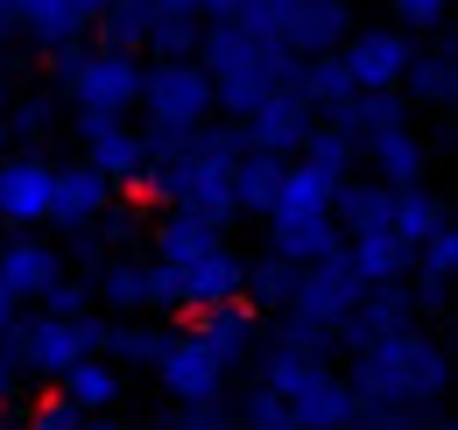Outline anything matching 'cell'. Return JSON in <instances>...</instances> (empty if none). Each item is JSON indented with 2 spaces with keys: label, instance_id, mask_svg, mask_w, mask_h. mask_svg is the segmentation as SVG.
I'll return each mask as SVG.
<instances>
[{
  "label": "cell",
  "instance_id": "31",
  "mask_svg": "<svg viewBox=\"0 0 458 430\" xmlns=\"http://www.w3.org/2000/svg\"><path fill=\"white\" fill-rule=\"evenodd\" d=\"M163 346H170V324L120 318V324H106V339H99V360H106V367H156Z\"/></svg>",
  "mask_w": 458,
  "mask_h": 430
},
{
  "label": "cell",
  "instance_id": "38",
  "mask_svg": "<svg viewBox=\"0 0 458 430\" xmlns=\"http://www.w3.org/2000/svg\"><path fill=\"white\" fill-rule=\"evenodd\" d=\"M416 262H423V275H437V282H452V269H458V226L445 219L423 247H416Z\"/></svg>",
  "mask_w": 458,
  "mask_h": 430
},
{
  "label": "cell",
  "instance_id": "39",
  "mask_svg": "<svg viewBox=\"0 0 458 430\" xmlns=\"http://www.w3.org/2000/svg\"><path fill=\"white\" fill-rule=\"evenodd\" d=\"M289 297V262H261V269H247V304H283Z\"/></svg>",
  "mask_w": 458,
  "mask_h": 430
},
{
  "label": "cell",
  "instance_id": "24",
  "mask_svg": "<svg viewBox=\"0 0 458 430\" xmlns=\"http://www.w3.org/2000/svg\"><path fill=\"white\" fill-rule=\"evenodd\" d=\"M219 247H226V233L191 212H163V226H156V269H191V262H205Z\"/></svg>",
  "mask_w": 458,
  "mask_h": 430
},
{
  "label": "cell",
  "instance_id": "9",
  "mask_svg": "<svg viewBox=\"0 0 458 430\" xmlns=\"http://www.w3.org/2000/svg\"><path fill=\"white\" fill-rule=\"evenodd\" d=\"M71 134H78V162L99 169L114 191L148 176V142H141V127H127V113H78Z\"/></svg>",
  "mask_w": 458,
  "mask_h": 430
},
{
  "label": "cell",
  "instance_id": "20",
  "mask_svg": "<svg viewBox=\"0 0 458 430\" xmlns=\"http://www.w3.org/2000/svg\"><path fill=\"white\" fill-rule=\"evenodd\" d=\"M57 275H64V262H57V247H50V240H29V233L0 240V289H7L14 304L43 297V289H50Z\"/></svg>",
  "mask_w": 458,
  "mask_h": 430
},
{
  "label": "cell",
  "instance_id": "19",
  "mask_svg": "<svg viewBox=\"0 0 458 430\" xmlns=\"http://www.w3.org/2000/svg\"><path fill=\"white\" fill-rule=\"evenodd\" d=\"M409 289H395V282H381V289H360V304L345 311L339 324H332V339H345V353H360V346H374V339H388V331H402L409 324Z\"/></svg>",
  "mask_w": 458,
  "mask_h": 430
},
{
  "label": "cell",
  "instance_id": "35",
  "mask_svg": "<svg viewBox=\"0 0 458 430\" xmlns=\"http://www.w3.org/2000/svg\"><path fill=\"white\" fill-rule=\"evenodd\" d=\"M276 184H283V162L247 149V156L233 162V212H261V219H268V205H276Z\"/></svg>",
  "mask_w": 458,
  "mask_h": 430
},
{
  "label": "cell",
  "instance_id": "49",
  "mask_svg": "<svg viewBox=\"0 0 458 430\" xmlns=\"http://www.w3.org/2000/svg\"><path fill=\"white\" fill-rule=\"evenodd\" d=\"M0 156H7V127H0Z\"/></svg>",
  "mask_w": 458,
  "mask_h": 430
},
{
  "label": "cell",
  "instance_id": "10",
  "mask_svg": "<svg viewBox=\"0 0 458 430\" xmlns=\"http://www.w3.org/2000/svg\"><path fill=\"white\" fill-rule=\"evenodd\" d=\"M352 304H360V282H352V269H345V254H325V262H303V269H289L283 318L332 331V324H339Z\"/></svg>",
  "mask_w": 458,
  "mask_h": 430
},
{
  "label": "cell",
  "instance_id": "46",
  "mask_svg": "<svg viewBox=\"0 0 458 430\" xmlns=\"http://www.w3.org/2000/svg\"><path fill=\"white\" fill-rule=\"evenodd\" d=\"M78 7H85V22H99V14L114 7V0H78Z\"/></svg>",
  "mask_w": 458,
  "mask_h": 430
},
{
  "label": "cell",
  "instance_id": "47",
  "mask_svg": "<svg viewBox=\"0 0 458 430\" xmlns=\"http://www.w3.org/2000/svg\"><path fill=\"white\" fill-rule=\"evenodd\" d=\"M423 430H452V424H445V417H430V424H423Z\"/></svg>",
  "mask_w": 458,
  "mask_h": 430
},
{
  "label": "cell",
  "instance_id": "16",
  "mask_svg": "<svg viewBox=\"0 0 458 430\" xmlns=\"http://www.w3.org/2000/svg\"><path fill=\"white\" fill-rule=\"evenodd\" d=\"M310 127H318V113L303 107V99H296L289 85L276 92V99H261V107H254L247 120H240V134H247V149H254V156H276V162H289V156H296Z\"/></svg>",
  "mask_w": 458,
  "mask_h": 430
},
{
  "label": "cell",
  "instance_id": "15",
  "mask_svg": "<svg viewBox=\"0 0 458 430\" xmlns=\"http://www.w3.org/2000/svg\"><path fill=\"white\" fill-rule=\"evenodd\" d=\"M114 205H120V191L99 176V169H85V162H64V169H50V219H57L64 233L99 226Z\"/></svg>",
  "mask_w": 458,
  "mask_h": 430
},
{
  "label": "cell",
  "instance_id": "34",
  "mask_svg": "<svg viewBox=\"0 0 458 430\" xmlns=\"http://www.w3.org/2000/svg\"><path fill=\"white\" fill-rule=\"evenodd\" d=\"M57 92H21L14 99V113H0V127H7V142H21L14 156H36L43 149V134H57Z\"/></svg>",
  "mask_w": 458,
  "mask_h": 430
},
{
  "label": "cell",
  "instance_id": "41",
  "mask_svg": "<svg viewBox=\"0 0 458 430\" xmlns=\"http://www.w3.org/2000/svg\"><path fill=\"white\" fill-rule=\"evenodd\" d=\"M78 424H85V417H78L64 395H50V402H36V417H29L21 430H78Z\"/></svg>",
  "mask_w": 458,
  "mask_h": 430
},
{
  "label": "cell",
  "instance_id": "40",
  "mask_svg": "<svg viewBox=\"0 0 458 430\" xmlns=\"http://www.w3.org/2000/svg\"><path fill=\"white\" fill-rule=\"evenodd\" d=\"M445 7H452V0H395L402 36H409V29H445Z\"/></svg>",
  "mask_w": 458,
  "mask_h": 430
},
{
  "label": "cell",
  "instance_id": "14",
  "mask_svg": "<svg viewBox=\"0 0 458 430\" xmlns=\"http://www.w3.org/2000/svg\"><path fill=\"white\" fill-rule=\"evenodd\" d=\"M352 36V0H289L276 43L289 56H332Z\"/></svg>",
  "mask_w": 458,
  "mask_h": 430
},
{
  "label": "cell",
  "instance_id": "37",
  "mask_svg": "<svg viewBox=\"0 0 458 430\" xmlns=\"http://www.w3.org/2000/svg\"><path fill=\"white\" fill-rule=\"evenodd\" d=\"M233 409H240V424H233V430H296V424L283 417V402H276V395H268L261 381H254V388H247V395H240Z\"/></svg>",
  "mask_w": 458,
  "mask_h": 430
},
{
  "label": "cell",
  "instance_id": "18",
  "mask_svg": "<svg viewBox=\"0 0 458 430\" xmlns=\"http://www.w3.org/2000/svg\"><path fill=\"white\" fill-rule=\"evenodd\" d=\"M0 22L21 29L36 50H78V36L92 29L78 0H0Z\"/></svg>",
  "mask_w": 458,
  "mask_h": 430
},
{
  "label": "cell",
  "instance_id": "3",
  "mask_svg": "<svg viewBox=\"0 0 458 430\" xmlns=\"http://www.w3.org/2000/svg\"><path fill=\"white\" fill-rule=\"evenodd\" d=\"M268 247H276V262H289V269L339 254L332 176H318L310 162H283V184H276V205H268Z\"/></svg>",
  "mask_w": 458,
  "mask_h": 430
},
{
  "label": "cell",
  "instance_id": "32",
  "mask_svg": "<svg viewBox=\"0 0 458 430\" xmlns=\"http://www.w3.org/2000/svg\"><path fill=\"white\" fill-rule=\"evenodd\" d=\"M57 395L78 409V417H106V409L120 402V367H106V360H78V367L57 381Z\"/></svg>",
  "mask_w": 458,
  "mask_h": 430
},
{
  "label": "cell",
  "instance_id": "8",
  "mask_svg": "<svg viewBox=\"0 0 458 430\" xmlns=\"http://www.w3.org/2000/svg\"><path fill=\"white\" fill-rule=\"evenodd\" d=\"M148 127H205L212 120V78L198 56H176V64H141V99Z\"/></svg>",
  "mask_w": 458,
  "mask_h": 430
},
{
  "label": "cell",
  "instance_id": "17",
  "mask_svg": "<svg viewBox=\"0 0 458 430\" xmlns=\"http://www.w3.org/2000/svg\"><path fill=\"white\" fill-rule=\"evenodd\" d=\"M50 169L57 162H43V156H0V219L14 233L50 219Z\"/></svg>",
  "mask_w": 458,
  "mask_h": 430
},
{
  "label": "cell",
  "instance_id": "7",
  "mask_svg": "<svg viewBox=\"0 0 458 430\" xmlns=\"http://www.w3.org/2000/svg\"><path fill=\"white\" fill-rule=\"evenodd\" d=\"M141 184H148L170 212H191V219H205V226H219V233L240 219V212H233V169H226V162H212V156H198V142H191V156L156 162Z\"/></svg>",
  "mask_w": 458,
  "mask_h": 430
},
{
  "label": "cell",
  "instance_id": "28",
  "mask_svg": "<svg viewBox=\"0 0 458 430\" xmlns=\"http://www.w3.org/2000/svg\"><path fill=\"white\" fill-rule=\"evenodd\" d=\"M332 127H345V134L367 149L374 134H388V127H409V99H402V92H352V99L332 113Z\"/></svg>",
  "mask_w": 458,
  "mask_h": 430
},
{
  "label": "cell",
  "instance_id": "6",
  "mask_svg": "<svg viewBox=\"0 0 458 430\" xmlns=\"http://www.w3.org/2000/svg\"><path fill=\"white\" fill-rule=\"evenodd\" d=\"M57 99L71 113H127L134 99H141V56L57 50Z\"/></svg>",
  "mask_w": 458,
  "mask_h": 430
},
{
  "label": "cell",
  "instance_id": "42",
  "mask_svg": "<svg viewBox=\"0 0 458 430\" xmlns=\"http://www.w3.org/2000/svg\"><path fill=\"white\" fill-rule=\"evenodd\" d=\"M170 430H233L219 417V402H198V409H170Z\"/></svg>",
  "mask_w": 458,
  "mask_h": 430
},
{
  "label": "cell",
  "instance_id": "29",
  "mask_svg": "<svg viewBox=\"0 0 458 430\" xmlns=\"http://www.w3.org/2000/svg\"><path fill=\"white\" fill-rule=\"evenodd\" d=\"M437 226H445V205H437L423 184H402V191H388V233L409 247V262H416V247H423Z\"/></svg>",
  "mask_w": 458,
  "mask_h": 430
},
{
  "label": "cell",
  "instance_id": "26",
  "mask_svg": "<svg viewBox=\"0 0 458 430\" xmlns=\"http://www.w3.org/2000/svg\"><path fill=\"white\" fill-rule=\"evenodd\" d=\"M332 226H339V240H352V233H381V226H388V184H367V176L332 184Z\"/></svg>",
  "mask_w": 458,
  "mask_h": 430
},
{
  "label": "cell",
  "instance_id": "33",
  "mask_svg": "<svg viewBox=\"0 0 458 430\" xmlns=\"http://www.w3.org/2000/svg\"><path fill=\"white\" fill-rule=\"evenodd\" d=\"M296 162H310L318 176H332V184H345V176L360 169V142H352L345 127H332V120H318V127L303 134V149H296Z\"/></svg>",
  "mask_w": 458,
  "mask_h": 430
},
{
  "label": "cell",
  "instance_id": "12",
  "mask_svg": "<svg viewBox=\"0 0 458 430\" xmlns=\"http://www.w3.org/2000/svg\"><path fill=\"white\" fill-rule=\"evenodd\" d=\"M409 36L402 29H352L339 50V64H345V78H352V92H395L402 85V71H409Z\"/></svg>",
  "mask_w": 458,
  "mask_h": 430
},
{
  "label": "cell",
  "instance_id": "4",
  "mask_svg": "<svg viewBox=\"0 0 458 430\" xmlns=\"http://www.w3.org/2000/svg\"><path fill=\"white\" fill-rule=\"evenodd\" d=\"M261 388L283 402V417L296 430H352V417H360V395L345 388V374H332L325 360L289 353V346H276L261 360Z\"/></svg>",
  "mask_w": 458,
  "mask_h": 430
},
{
  "label": "cell",
  "instance_id": "11",
  "mask_svg": "<svg viewBox=\"0 0 458 430\" xmlns=\"http://www.w3.org/2000/svg\"><path fill=\"white\" fill-rule=\"evenodd\" d=\"M148 374L163 381V395H170L176 409H198V402H219V395H226V367H219L191 331H170V346H163V360H156Z\"/></svg>",
  "mask_w": 458,
  "mask_h": 430
},
{
  "label": "cell",
  "instance_id": "22",
  "mask_svg": "<svg viewBox=\"0 0 458 430\" xmlns=\"http://www.w3.org/2000/svg\"><path fill=\"white\" fill-rule=\"evenodd\" d=\"M198 36H205L198 0H148V43H141V50H156V64L198 56Z\"/></svg>",
  "mask_w": 458,
  "mask_h": 430
},
{
  "label": "cell",
  "instance_id": "25",
  "mask_svg": "<svg viewBox=\"0 0 458 430\" xmlns=\"http://www.w3.org/2000/svg\"><path fill=\"white\" fill-rule=\"evenodd\" d=\"M395 92H402V99H423V107H452V92H458V50H452V43L409 50V71H402Z\"/></svg>",
  "mask_w": 458,
  "mask_h": 430
},
{
  "label": "cell",
  "instance_id": "36",
  "mask_svg": "<svg viewBox=\"0 0 458 430\" xmlns=\"http://www.w3.org/2000/svg\"><path fill=\"white\" fill-rule=\"evenodd\" d=\"M36 304H43V318H92V282L85 275H57Z\"/></svg>",
  "mask_w": 458,
  "mask_h": 430
},
{
  "label": "cell",
  "instance_id": "2",
  "mask_svg": "<svg viewBox=\"0 0 458 430\" xmlns=\"http://www.w3.org/2000/svg\"><path fill=\"white\" fill-rule=\"evenodd\" d=\"M198 64L212 78V113L226 120H247L261 99H276L289 78H296V56L268 36H247V29H226V22H205L198 36Z\"/></svg>",
  "mask_w": 458,
  "mask_h": 430
},
{
  "label": "cell",
  "instance_id": "23",
  "mask_svg": "<svg viewBox=\"0 0 458 430\" xmlns=\"http://www.w3.org/2000/svg\"><path fill=\"white\" fill-rule=\"evenodd\" d=\"M339 254H345V269H352V282H360V289L402 282V269H409V247H402L388 226H381V233H352V240H339Z\"/></svg>",
  "mask_w": 458,
  "mask_h": 430
},
{
  "label": "cell",
  "instance_id": "30",
  "mask_svg": "<svg viewBox=\"0 0 458 430\" xmlns=\"http://www.w3.org/2000/svg\"><path fill=\"white\" fill-rule=\"evenodd\" d=\"M92 304H106L114 318H141L148 311V269L134 254H114L106 269L92 275Z\"/></svg>",
  "mask_w": 458,
  "mask_h": 430
},
{
  "label": "cell",
  "instance_id": "48",
  "mask_svg": "<svg viewBox=\"0 0 458 430\" xmlns=\"http://www.w3.org/2000/svg\"><path fill=\"white\" fill-rule=\"evenodd\" d=\"M0 430H21V424H14V417H0Z\"/></svg>",
  "mask_w": 458,
  "mask_h": 430
},
{
  "label": "cell",
  "instance_id": "5",
  "mask_svg": "<svg viewBox=\"0 0 458 430\" xmlns=\"http://www.w3.org/2000/svg\"><path fill=\"white\" fill-rule=\"evenodd\" d=\"M99 339H106L99 318H14V331L0 339V353L14 360V374L64 381L78 360H99Z\"/></svg>",
  "mask_w": 458,
  "mask_h": 430
},
{
  "label": "cell",
  "instance_id": "44",
  "mask_svg": "<svg viewBox=\"0 0 458 430\" xmlns=\"http://www.w3.org/2000/svg\"><path fill=\"white\" fill-rule=\"evenodd\" d=\"M7 395H14V360L0 353V402H7Z\"/></svg>",
  "mask_w": 458,
  "mask_h": 430
},
{
  "label": "cell",
  "instance_id": "13",
  "mask_svg": "<svg viewBox=\"0 0 458 430\" xmlns=\"http://www.w3.org/2000/svg\"><path fill=\"white\" fill-rule=\"evenodd\" d=\"M176 289V311H219V304H247V262L219 247V254H205V262H191V269H163Z\"/></svg>",
  "mask_w": 458,
  "mask_h": 430
},
{
  "label": "cell",
  "instance_id": "1",
  "mask_svg": "<svg viewBox=\"0 0 458 430\" xmlns=\"http://www.w3.org/2000/svg\"><path fill=\"white\" fill-rule=\"evenodd\" d=\"M445 374H452L445 346L430 331L402 324V331H388V339H374V346L352 353L345 388L360 395V409H430L445 395Z\"/></svg>",
  "mask_w": 458,
  "mask_h": 430
},
{
  "label": "cell",
  "instance_id": "43",
  "mask_svg": "<svg viewBox=\"0 0 458 430\" xmlns=\"http://www.w3.org/2000/svg\"><path fill=\"white\" fill-rule=\"evenodd\" d=\"M14 318H21V304H14V297H7V289H0V339H7V331H14Z\"/></svg>",
  "mask_w": 458,
  "mask_h": 430
},
{
  "label": "cell",
  "instance_id": "21",
  "mask_svg": "<svg viewBox=\"0 0 458 430\" xmlns=\"http://www.w3.org/2000/svg\"><path fill=\"white\" fill-rule=\"evenodd\" d=\"M191 339H198L219 367H233V360H247V346L261 339V318H254V304H219V311H198V318H191Z\"/></svg>",
  "mask_w": 458,
  "mask_h": 430
},
{
  "label": "cell",
  "instance_id": "50",
  "mask_svg": "<svg viewBox=\"0 0 458 430\" xmlns=\"http://www.w3.org/2000/svg\"><path fill=\"white\" fill-rule=\"evenodd\" d=\"M0 29H7V22H0Z\"/></svg>",
  "mask_w": 458,
  "mask_h": 430
},
{
  "label": "cell",
  "instance_id": "45",
  "mask_svg": "<svg viewBox=\"0 0 458 430\" xmlns=\"http://www.w3.org/2000/svg\"><path fill=\"white\" fill-rule=\"evenodd\" d=\"M78 430H127V424H120V417H85Z\"/></svg>",
  "mask_w": 458,
  "mask_h": 430
},
{
  "label": "cell",
  "instance_id": "27",
  "mask_svg": "<svg viewBox=\"0 0 458 430\" xmlns=\"http://www.w3.org/2000/svg\"><path fill=\"white\" fill-rule=\"evenodd\" d=\"M367 162H374V176H381L388 191H402V184H423L430 149H423V134H416V127H388V134H374V142H367Z\"/></svg>",
  "mask_w": 458,
  "mask_h": 430
}]
</instances>
